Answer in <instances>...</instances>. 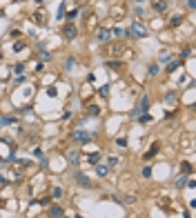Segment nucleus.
<instances>
[{
    "label": "nucleus",
    "mask_w": 196,
    "mask_h": 218,
    "mask_svg": "<svg viewBox=\"0 0 196 218\" xmlns=\"http://www.w3.org/2000/svg\"><path fill=\"white\" fill-rule=\"evenodd\" d=\"M129 36H134V38H145V36H147V27H145V22H141V20H131V25H129Z\"/></svg>",
    "instance_id": "obj_1"
},
{
    "label": "nucleus",
    "mask_w": 196,
    "mask_h": 218,
    "mask_svg": "<svg viewBox=\"0 0 196 218\" xmlns=\"http://www.w3.org/2000/svg\"><path fill=\"white\" fill-rule=\"evenodd\" d=\"M96 36H98L100 42H109V40H112V29H109V27H100Z\"/></svg>",
    "instance_id": "obj_2"
},
{
    "label": "nucleus",
    "mask_w": 196,
    "mask_h": 218,
    "mask_svg": "<svg viewBox=\"0 0 196 218\" xmlns=\"http://www.w3.org/2000/svg\"><path fill=\"white\" fill-rule=\"evenodd\" d=\"M62 36H65L67 40H74V38L78 36V29H76V27H74V25H67L65 29H62Z\"/></svg>",
    "instance_id": "obj_3"
},
{
    "label": "nucleus",
    "mask_w": 196,
    "mask_h": 218,
    "mask_svg": "<svg viewBox=\"0 0 196 218\" xmlns=\"http://www.w3.org/2000/svg\"><path fill=\"white\" fill-rule=\"evenodd\" d=\"M89 138H91V134H87V131H83V129L74 131V140H89Z\"/></svg>",
    "instance_id": "obj_4"
},
{
    "label": "nucleus",
    "mask_w": 196,
    "mask_h": 218,
    "mask_svg": "<svg viewBox=\"0 0 196 218\" xmlns=\"http://www.w3.org/2000/svg\"><path fill=\"white\" fill-rule=\"evenodd\" d=\"M33 22H36V25H45V22H47V14H45V9H40L36 16H33Z\"/></svg>",
    "instance_id": "obj_5"
},
{
    "label": "nucleus",
    "mask_w": 196,
    "mask_h": 218,
    "mask_svg": "<svg viewBox=\"0 0 196 218\" xmlns=\"http://www.w3.org/2000/svg\"><path fill=\"white\" fill-rule=\"evenodd\" d=\"M49 216H51V218H62V207L51 205V207H49Z\"/></svg>",
    "instance_id": "obj_6"
},
{
    "label": "nucleus",
    "mask_w": 196,
    "mask_h": 218,
    "mask_svg": "<svg viewBox=\"0 0 196 218\" xmlns=\"http://www.w3.org/2000/svg\"><path fill=\"white\" fill-rule=\"evenodd\" d=\"M76 180H78V185H83V187H91V180L83 174H76Z\"/></svg>",
    "instance_id": "obj_7"
},
{
    "label": "nucleus",
    "mask_w": 196,
    "mask_h": 218,
    "mask_svg": "<svg viewBox=\"0 0 196 218\" xmlns=\"http://www.w3.org/2000/svg\"><path fill=\"white\" fill-rule=\"evenodd\" d=\"M154 9L156 11H167V0H154Z\"/></svg>",
    "instance_id": "obj_8"
},
{
    "label": "nucleus",
    "mask_w": 196,
    "mask_h": 218,
    "mask_svg": "<svg viewBox=\"0 0 196 218\" xmlns=\"http://www.w3.org/2000/svg\"><path fill=\"white\" fill-rule=\"evenodd\" d=\"M120 51H123V47H120V45H112L105 54H107V56H116V54H120Z\"/></svg>",
    "instance_id": "obj_9"
},
{
    "label": "nucleus",
    "mask_w": 196,
    "mask_h": 218,
    "mask_svg": "<svg viewBox=\"0 0 196 218\" xmlns=\"http://www.w3.org/2000/svg\"><path fill=\"white\" fill-rule=\"evenodd\" d=\"M96 171H98V176H107L109 167H107V165H103V163H96Z\"/></svg>",
    "instance_id": "obj_10"
},
{
    "label": "nucleus",
    "mask_w": 196,
    "mask_h": 218,
    "mask_svg": "<svg viewBox=\"0 0 196 218\" xmlns=\"http://www.w3.org/2000/svg\"><path fill=\"white\" fill-rule=\"evenodd\" d=\"M67 158H69V163H71V165H76V163H78V151H76V149H74V151H69Z\"/></svg>",
    "instance_id": "obj_11"
},
{
    "label": "nucleus",
    "mask_w": 196,
    "mask_h": 218,
    "mask_svg": "<svg viewBox=\"0 0 196 218\" xmlns=\"http://www.w3.org/2000/svg\"><path fill=\"white\" fill-rule=\"evenodd\" d=\"M0 125H16V118H9V116H0Z\"/></svg>",
    "instance_id": "obj_12"
},
{
    "label": "nucleus",
    "mask_w": 196,
    "mask_h": 218,
    "mask_svg": "<svg viewBox=\"0 0 196 218\" xmlns=\"http://www.w3.org/2000/svg\"><path fill=\"white\" fill-rule=\"evenodd\" d=\"M87 114H89V116H98V114H100V109H98L96 105H89V107H87Z\"/></svg>",
    "instance_id": "obj_13"
},
{
    "label": "nucleus",
    "mask_w": 196,
    "mask_h": 218,
    "mask_svg": "<svg viewBox=\"0 0 196 218\" xmlns=\"http://www.w3.org/2000/svg\"><path fill=\"white\" fill-rule=\"evenodd\" d=\"M158 62H160V65H163V62H169V54H167V51H163V54L158 56Z\"/></svg>",
    "instance_id": "obj_14"
},
{
    "label": "nucleus",
    "mask_w": 196,
    "mask_h": 218,
    "mask_svg": "<svg viewBox=\"0 0 196 218\" xmlns=\"http://www.w3.org/2000/svg\"><path fill=\"white\" fill-rule=\"evenodd\" d=\"M183 22V16H174V18H172V27H178Z\"/></svg>",
    "instance_id": "obj_15"
},
{
    "label": "nucleus",
    "mask_w": 196,
    "mask_h": 218,
    "mask_svg": "<svg viewBox=\"0 0 196 218\" xmlns=\"http://www.w3.org/2000/svg\"><path fill=\"white\" fill-rule=\"evenodd\" d=\"M51 196H54V198H60V196H62V189H60V187H54V192H51Z\"/></svg>",
    "instance_id": "obj_16"
},
{
    "label": "nucleus",
    "mask_w": 196,
    "mask_h": 218,
    "mask_svg": "<svg viewBox=\"0 0 196 218\" xmlns=\"http://www.w3.org/2000/svg\"><path fill=\"white\" fill-rule=\"evenodd\" d=\"M87 160H89V163H91V165H96V163H98V160H100V154H94V156H89Z\"/></svg>",
    "instance_id": "obj_17"
},
{
    "label": "nucleus",
    "mask_w": 196,
    "mask_h": 218,
    "mask_svg": "<svg viewBox=\"0 0 196 218\" xmlns=\"http://www.w3.org/2000/svg\"><path fill=\"white\" fill-rule=\"evenodd\" d=\"M143 176H145V178H149V176H152V167H145V169H143Z\"/></svg>",
    "instance_id": "obj_18"
},
{
    "label": "nucleus",
    "mask_w": 196,
    "mask_h": 218,
    "mask_svg": "<svg viewBox=\"0 0 196 218\" xmlns=\"http://www.w3.org/2000/svg\"><path fill=\"white\" fill-rule=\"evenodd\" d=\"M116 145H118V147H127V140H125V138H118Z\"/></svg>",
    "instance_id": "obj_19"
},
{
    "label": "nucleus",
    "mask_w": 196,
    "mask_h": 218,
    "mask_svg": "<svg viewBox=\"0 0 196 218\" xmlns=\"http://www.w3.org/2000/svg\"><path fill=\"white\" fill-rule=\"evenodd\" d=\"M169 71H174V69H178V62H169V67H167Z\"/></svg>",
    "instance_id": "obj_20"
},
{
    "label": "nucleus",
    "mask_w": 196,
    "mask_h": 218,
    "mask_svg": "<svg viewBox=\"0 0 196 218\" xmlns=\"http://www.w3.org/2000/svg\"><path fill=\"white\" fill-rule=\"evenodd\" d=\"M100 94H103V96H107V94H109V85H105V87L100 89Z\"/></svg>",
    "instance_id": "obj_21"
},
{
    "label": "nucleus",
    "mask_w": 196,
    "mask_h": 218,
    "mask_svg": "<svg viewBox=\"0 0 196 218\" xmlns=\"http://www.w3.org/2000/svg\"><path fill=\"white\" fill-rule=\"evenodd\" d=\"M187 7H189V9H194V7H196V0H187Z\"/></svg>",
    "instance_id": "obj_22"
},
{
    "label": "nucleus",
    "mask_w": 196,
    "mask_h": 218,
    "mask_svg": "<svg viewBox=\"0 0 196 218\" xmlns=\"http://www.w3.org/2000/svg\"><path fill=\"white\" fill-rule=\"evenodd\" d=\"M136 2H143V0H136Z\"/></svg>",
    "instance_id": "obj_23"
},
{
    "label": "nucleus",
    "mask_w": 196,
    "mask_h": 218,
    "mask_svg": "<svg viewBox=\"0 0 196 218\" xmlns=\"http://www.w3.org/2000/svg\"><path fill=\"white\" fill-rule=\"evenodd\" d=\"M0 58H2V54H0Z\"/></svg>",
    "instance_id": "obj_24"
}]
</instances>
